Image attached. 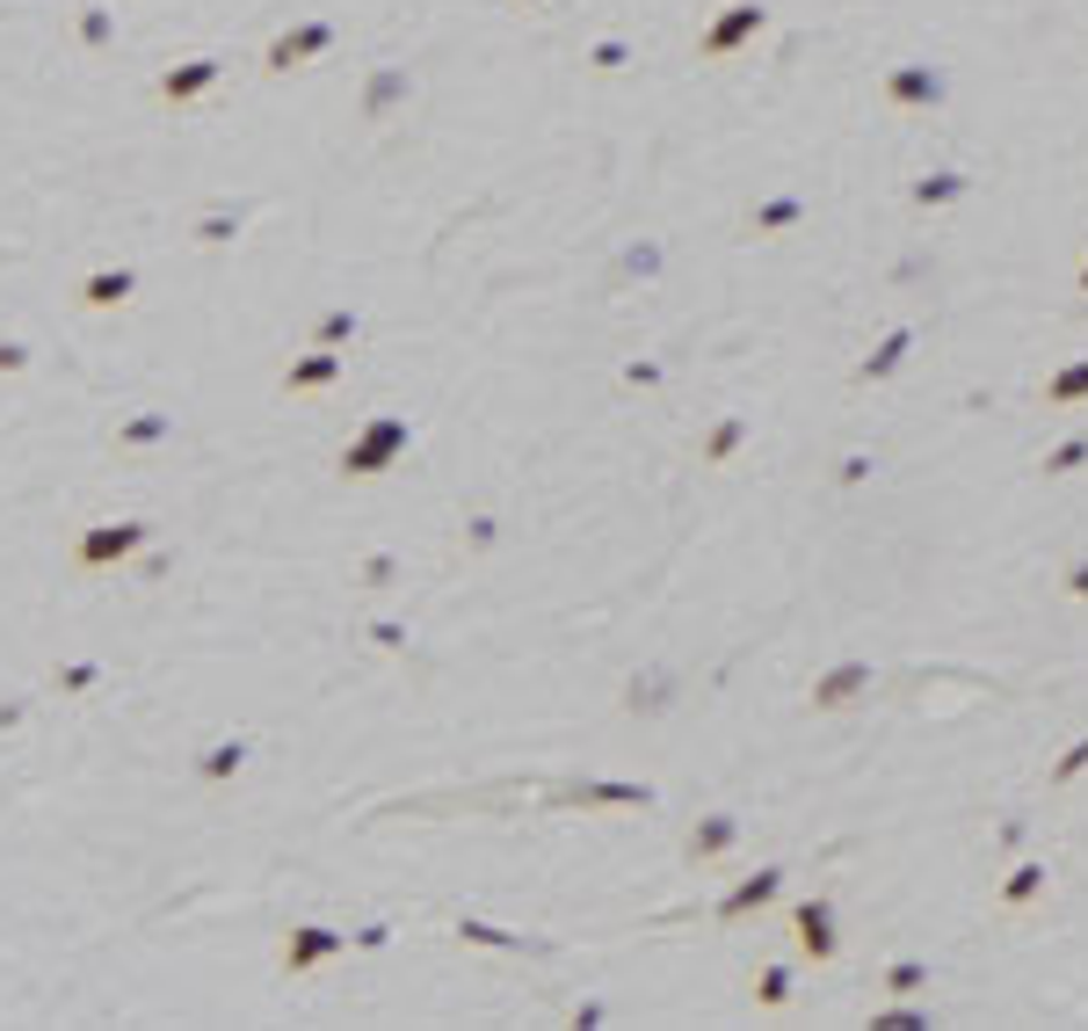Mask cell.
Here are the masks:
<instances>
[{
	"label": "cell",
	"mask_w": 1088,
	"mask_h": 1031,
	"mask_svg": "<svg viewBox=\"0 0 1088 1031\" xmlns=\"http://www.w3.org/2000/svg\"><path fill=\"white\" fill-rule=\"evenodd\" d=\"M1045 879H1053V872H1045L1037 857H1031V864H1016V872L1002 879V909H1031L1037 893H1045Z\"/></svg>",
	"instance_id": "cell-1"
},
{
	"label": "cell",
	"mask_w": 1088,
	"mask_h": 1031,
	"mask_svg": "<svg viewBox=\"0 0 1088 1031\" xmlns=\"http://www.w3.org/2000/svg\"><path fill=\"white\" fill-rule=\"evenodd\" d=\"M857 690H871V668L864 662H849V668H834L828 683H820V705H828V712H842L849 698H857Z\"/></svg>",
	"instance_id": "cell-2"
},
{
	"label": "cell",
	"mask_w": 1088,
	"mask_h": 1031,
	"mask_svg": "<svg viewBox=\"0 0 1088 1031\" xmlns=\"http://www.w3.org/2000/svg\"><path fill=\"white\" fill-rule=\"evenodd\" d=\"M1074 400H1088V356L1067 364L1059 378H1045V407H1074Z\"/></svg>",
	"instance_id": "cell-3"
},
{
	"label": "cell",
	"mask_w": 1088,
	"mask_h": 1031,
	"mask_svg": "<svg viewBox=\"0 0 1088 1031\" xmlns=\"http://www.w3.org/2000/svg\"><path fill=\"white\" fill-rule=\"evenodd\" d=\"M798 930H806V952H812V959H834V923H828V909H798Z\"/></svg>",
	"instance_id": "cell-4"
},
{
	"label": "cell",
	"mask_w": 1088,
	"mask_h": 1031,
	"mask_svg": "<svg viewBox=\"0 0 1088 1031\" xmlns=\"http://www.w3.org/2000/svg\"><path fill=\"white\" fill-rule=\"evenodd\" d=\"M885 988H893V996H915V988H929V966H922V959H900L893 974H885Z\"/></svg>",
	"instance_id": "cell-5"
},
{
	"label": "cell",
	"mask_w": 1088,
	"mask_h": 1031,
	"mask_svg": "<svg viewBox=\"0 0 1088 1031\" xmlns=\"http://www.w3.org/2000/svg\"><path fill=\"white\" fill-rule=\"evenodd\" d=\"M1081 770H1088V734H1081V741H1074V749H1067V755H1059V763H1053V777H1059V785H1074V777H1081Z\"/></svg>",
	"instance_id": "cell-6"
},
{
	"label": "cell",
	"mask_w": 1088,
	"mask_h": 1031,
	"mask_svg": "<svg viewBox=\"0 0 1088 1031\" xmlns=\"http://www.w3.org/2000/svg\"><path fill=\"white\" fill-rule=\"evenodd\" d=\"M1081 458H1088V437H1074V443H1059V451L1045 458V472H1053V480H1059V472H1074V465H1081Z\"/></svg>",
	"instance_id": "cell-7"
},
{
	"label": "cell",
	"mask_w": 1088,
	"mask_h": 1031,
	"mask_svg": "<svg viewBox=\"0 0 1088 1031\" xmlns=\"http://www.w3.org/2000/svg\"><path fill=\"white\" fill-rule=\"evenodd\" d=\"M900 356H907V334H893V342H885V350L871 356V364H864V378H885V370H893Z\"/></svg>",
	"instance_id": "cell-8"
},
{
	"label": "cell",
	"mask_w": 1088,
	"mask_h": 1031,
	"mask_svg": "<svg viewBox=\"0 0 1088 1031\" xmlns=\"http://www.w3.org/2000/svg\"><path fill=\"white\" fill-rule=\"evenodd\" d=\"M958 190H966L958 175H929V182H922V204H944V196H958Z\"/></svg>",
	"instance_id": "cell-9"
},
{
	"label": "cell",
	"mask_w": 1088,
	"mask_h": 1031,
	"mask_svg": "<svg viewBox=\"0 0 1088 1031\" xmlns=\"http://www.w3.org/2000/svg\"><path fill=\"white\" fill-rule=\"evenodd\" d=\"M1067 595H1088V560H1074V567H1067Z\"/></svg>",
	"instance_id": "cell-10"
},
{
	"label": "cell",
	"mask_w": 1088,
	"mask_h": 1031,
	"mask_svg": "<svg viewBox=\"0 0 1088 1031\" xmlns=\"http://www.w3.org/2000/svg\"><path fill=\"white\" fill-rule=\"evenodd\" d=\"M1081 291H1088V262H1081Z\"/></svg>",
	"instance_id": "cell-11"
}]
</instances>
